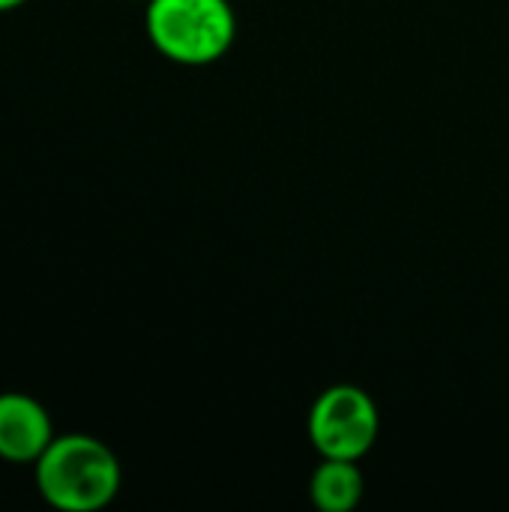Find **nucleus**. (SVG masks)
Here are the masks:
<instances>
[{"label": "nucleus", "mask_w": 509, "mask_h": 512, "mask_svg": "<svg viewBox=\"0 0 509 512\" xmlns=\"http://www.w3.org/2000/svg\"><path fill=\"white\" fill-rule=\"evenodd\" d=\"M123 483V471L108 444L93 435H54L36 459V489L54 510L96 512L108 507Z\"/></svg>", "instance_id": "obj_1"}, {"label": "nucleus", "mask_w": 509, "mask_h": 512, "mask_svg": "<svg viewBox=\"0 0 509 512\" xmlns=\"http://www.w3.org/2000/svg\"><path fill=\"white\" fill-rule=\"evenodd\" d=\"M144 27L171 63L210 66L234 45L237 18L228 0H147Z\"/></svg>", "instance_id": "obj_2"}, {"label": "nucleus", "mask_w": 509, "mask_h": 512, "mask_svg": "<svg viewBox=\"0 0 509 512\" xmlns=\"http://www.w3.org/2000/svg\"><path fill=\"white\" fill-rule=\"evenodd\" d=\"M381 417L375 399L354 384L327 387L309 411V441L321 459L360 462L378 441Z\"/></svg>", "instance_id": "obj_3"}, {"label": "nucleus", "mask_w": 509, "mask_h": 512, "mask_svg": "<svg viewBox=\"0 0 509 512\" xmlns=\"http://www.w3.org/2000/svg\"><path fill=\"white\" fill-rule=\"evenodd\" d=\"M54 441L45 405L27 393H0V459L12 465H36Z\"/></svg>", "instance_id": "obj_4"}, {"label": "nucleus", "mask_w": 509, "mask_h": 512, "mask_svg": "<svg viewBox=\"0 0 509 512\" xmlns=\"http://www.w3.org/2000/svg\"><path fill=\"white\" fill-rule=\"evenodd\" d=\"M363 471L354 459H321L309 480V498L321 512H351L363 501Z\"/></svg>", "instance_id": "obj_5"}, {"label": "nucleus", "mask_w": 509, "mask_h": 512, "mask_svg": "<svg viewBox=\"0 0 509 512\" xmlns=\"http://www.w3.org/2000/svg\"><path fill=\"white\" fill-rule=\"evenodd\" d=\"M21 3H27V0H0V12H12V9H18Z\"/></svg>", "instance_id": "obj_6"}]
</instances>
